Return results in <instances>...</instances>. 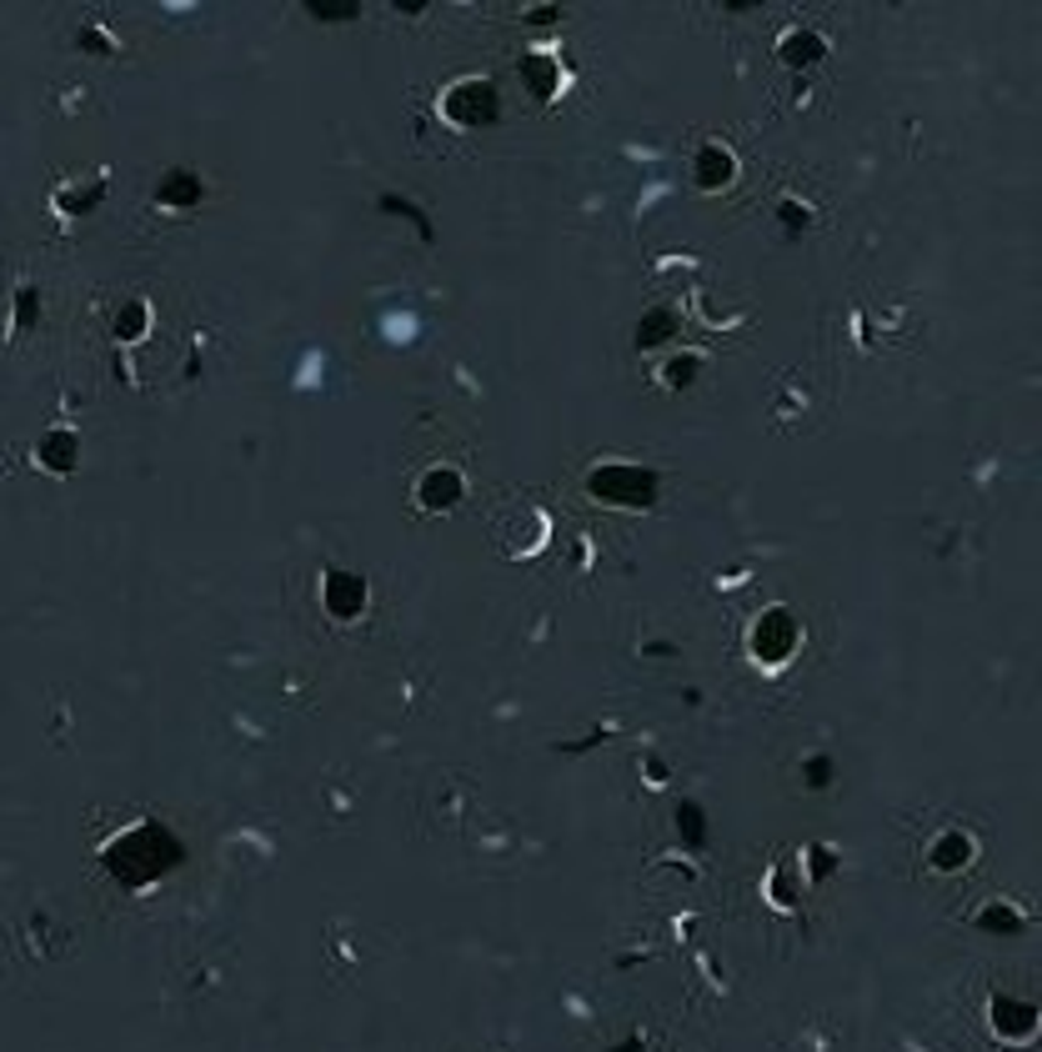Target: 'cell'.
I'll list each match as a JSON object with an SVG mask.
<instances>
[{
	"mask_svg": "<svg viewBox=\"0 0 1042 1052\" xmlns=\"http://www.w3.org/2000/svg\"><path fill=\"white\" fill-rule=\"evenodd\" d=\"M797 641V627L787 612H767V617L757 621V631H752V647H757V657H767V662H782L787 651H793Z\"/></svg>",
	"mask_w": 1042,
	"mask_h": 1052,
	"instance_id": "obj_2",
	"label": "cell"
},
{
	"mask_svg": "<svg viewBox=\"0 0 1042 1052\" xmlns=\"http://www.w3.org/2000/svg\"><path fill=\"white\" fill-rule=\"evenodd\" d=\"M361 602H366V586H361L357 576H337V582H331V607H337V617H357Z\"/></svg>",
	"mask_w": 1042,
	"mask_h": 1052,
	"instance_id": "obj_3",
	"label": "cell"
},
{
	"mask_svg": "<svg viewBox=\"0 0 1042 1052\" xmlns=\"http://www.w3.org/2000/svg\"><path fill=\"white\" fill-rule=\"evenodd\" d=\"M446 116H451L456 126L477 130L481 120L497 116V91H491L487 81H481V86H456L451 96H446Z\"/></svg>",
	"mask_w": 1042,
	"mask_h": 1052,
	"instance_id": "obj_1",
	"label": "cell"
},
{
	"mask_svg": "<svg viewBox=\"0 0 1042 1052\" xmlns=\"http://www.w3.org/2000/svg\"><path fill=\"white\" fill-rule=\"evenodd\" d=\"M782 51H787L793 65H802V61H817V55H822V41H817V35H787Z\"/></svg>",
	"mask_w": 1042,
	"mask_h": 1052,
	"instance_id": "obj_6",
	"label": "cell"
},
{
	"mask_svg": "<svg viewBox=\"0 0 1042 1052\" xmlns=\"http://www.w3.org/2000/svg\"><path fill=\"white\" fill-rule=\"evenodd\" d=\"M422 487H426V507H451L461 481H456V471H432Z\"/></svg>",
	"mask_w": 1042,
	"mask_h": 1052,
	"instance_id": "obj_4",
	"label": "cell"
},
{
	"mask_svg": "<svg viewBox=\"0 0 1042 1052\" xmlns=\"http://www.w3.org/2000/svg\"><path fill=\"white\" fill-rule=\"evenodd\" d=\"M65 446H76V442H71V436H65V432H55L51 442H45V451H41V456H45V461H51L55 471H71V461H65V456H61Z\"/></svg>",
	"mask_w": 1042,
	"mask_h": 1052,
	"instance_id": "obj_8",
	"label": "cell"
},
{
	"mask_svg": "<svg viewBox=\"0 0 1042 1052\" xmlns=\"http://www.w3.org/2000/svg\"><path fill=\"white\" fill-rule=\"evenodd\" d=\"M195 195H201V185H195L191 176H176V181L161 191V201H181V206H185V201H195Z\"/></svg>",
	"mask_w": 1042,
	"mask_h": 1052,
	"instance_id": "obj_7",
	"label": "cell"
},
{
	"mask_svg": "<svg viewBox=\"0 0 1042 1052\" xmlns=\"http://www.w3.org/2000/svg\"><path fill=\"white\" fill-rule=\"evenodd\" d=\"M722 181H732V156L716 151V146H706L702 151V185H722Z\"/></svg>",
	"mask_w": 1042,
	"mask_h": 1052,
	"instance_id": "obj_5",
	"label": "cell"
},
{
	"mask_svg": "<svg viewBox=\"0 0 1042 1052\" xmlns=\"http://www.w3.org/2000/svg\"><path fill=\"white\" fill-rule=\"evenodd\" d=\"M527 71L536 76V96H552V65H546V61H527Z\"/></svg>",
	"mask_w": 1042,
	"mask_h": 1052,
	"instance_id": "obj_9",
	"label": "cell"
}]
</instances>
